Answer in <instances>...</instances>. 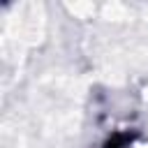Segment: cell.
I'll list each match as a JSON object with an SVG mask.
<instances>
[{
    "mask_svg": "<svg viewBox=\"0 0 148 148\" xmlns=\"http://www.w3.org/2000/svg\"><path fill=\"white\" fill-rule=\"evenodd\" d=\"M102 148H141V143H139V136H136L134 132L118 130V132H113V134L104 141Z\"/></svg>",
    "mask_w": 148,
    "mask_h": 148,
    "instance_id": "cell-1",
    "label": "cell"
}]
</instances>
